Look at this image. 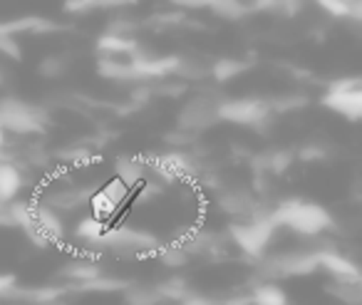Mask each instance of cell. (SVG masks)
<instances>
[{"mask_svg": "<svg viewBox=\"0 0 362 305\" xmlns=\"http://www.w3.org/2000/svg\"><path fill=\"white\" fill-rule=\"evenodd\" d=\"M268 221L273 226H288L291 231L300 236H308V238H317L320 234H325L327 229L335 226L332 221V214L317 201H308V199H286L278 206H273L268 211Z\"/></svg>", "mask_w": 362, "mask_h": 305, "instance_id": "1", "label": "cell"}, {"mask_svg": "<svg viewBox=\"0 0 362 305\" xmlns=\"http://www.w3.org/2000/svg\"><path fill=\"white\" fill-rule=\"evenodd\" d=\"M317 270V253L315 248H291L281 251V253L263 255L258 260V273L263 280H276L281 278H300V275H310Z\"/></svg>", "mask_w": 362, "mask_h": 305, "instance_id": "2", "label": "cell"}, {"mask_svg": "<svg viewBox=\"0 0 362 305\" xmlns=\"http://www.w3.org/2000/svg\"><path fill=\"white\" fill-rule=\"evenodd\" d=\"M273 234H276V226L268 221V211L266 214H256L253 219L246 221H233L226 229V236L233 241V246H238L253 260H261L266 255Z\"/></svg>", "mask_w": 362, "mask_h": 305, "instance_id": "3", "label": "cell"}, {"mask_svg": "<svg viewBox=\"0 0 362 305\" xmlns=\"http://www.w3.org/2000/svg\"><path fill=\"white\" fill-rule=\"evenodd\" d=\"M97 246L115 251L117 255H127V258H151L161 241L149 231L132 229V226H110L105 236L97 241Z\"/></svg>", "mask_w": 362, "mask_h": 305, "instance_id": "4", "label": "cell"}, {"mask_svg": "<svg viewBox=\"0 0 362 305\" xmlns=\"http://www.w3.org/2000/svg\"><path fill=\"white\" fill-rule=\"evenodd\" d=\"M0 130L13 134H40L45 132V110L18 97L0 100Z\"/></svg>", "mask_w": 362, "mask_h": 305, "instance_id": "5", "label": "cell"}, {"mask_svg": "<svg viewBox=\"0 0 362 305\" xmlns=\"http://www.w3.org/2000/svg\"><path fill=\"white\" fill-rule=\"evenodd\" d=\"M322 107L335 115L345 117L347 122L362 120V80L360 77H342L327 85L325 95L320 97Z\"/></svg>", "mask_w": 362, "mask_h": 305, "instance_id": "6", "label": "cell"}, {"mask_svg": "<svg viewBox=\"0 0 362 305\" xmlns=\"http://www.w3.org/2000/svg\"><path fill=\"white\" fill-rule=\"evenodd\" d=\"M271 115L273 110L268 100H258V97H236V100L218 102V120L238 127L263 130V125L271 122Z\"/></svg>", "mask_w": 362, "mask_h": 305, "instance_id": "7", "label": "cell"}, {"mask_svg": "<svg viewBox=\"0 0 362 305\" xmlns=\"http://www.w3.org/2000/svg\"><path fill=\"white\" fill-rule=\"evenodd\" d=\"M218 102L209 95H197L184 102V107L176 115V130L187 134H199L218 125Z\"/></svg>", "mask_w": 362, "mask_h": 305, "instance_id": "8", "label": "cell"}, {"mask_svg": "<svg viewBox=\"0 0 362 305\" xmlns=\"http://www.w3.org/2000/svg\"><path fill=\"white\" fill-rule=\"evenodd\" d=\"M146 171H154L159 179L164 181H187L197 174V161L192 154L181 149L174 151H164V154H149L144 156Z\"/></svg>", "mask_w": 362, "mask_h": 305, "instance_id": "9", "label": "cell"}, {"mask_svg": "<svg viewBox=\"0 0 362 305\" xmlns=\"http://www.w3.org/2000/svg\"><path fill=\"white\" fill-rule=\"evenodd\" d=\"M313 248L317 253V268L327 270L335 280H362L360 268L347 255H342L332 243L325 246L320 243V246H313Z\"/></svg>", "mask_w": 362, "mask_h": 305, "instance_id": "10", "label": "cell"}, {"mask_svg": "<svg viewBox=\"0 0 362 305\" xmlns=\"http://www.w3.org/2000/svg\"><path fill=\"white\" fill-rule=\"evenodd\" d=\"M218 209L233 219H253L258 214V199L246 186H233L218 196Z\"/></svg>", "mask_w": 362, "mask_h": 305, "instance_id": "11", "label": "cell"}, {"mask_svg": "<svg viewBox=\"0 0 362 305\" xmlns=\"http://www.w3.org/2000/svg\"><path fill=\"white\" fill-rule=\"evenodd\" d=\"M92 196V189H77V186H62V189L52 191V194L42 196L40 204L47 206L50 211H55L57 216L62 211H75L80 206H85Z\"/></svg>", "mask_w": 362, "mask_h": 305, "instance_id": "12", "label": "cell"}, {"mask_svg": "<svg viewBox=\"0 0 362 305\" xmlns=\"http://www.w3.org/2000/svg\"><path fill=\"white\" fill-rule=\"evenodd\" d=\"M146 164L141 156H134V154H119L115 159V179L122 181L124 186L129 189H136L141 186V181L146 179Z\"/></svg>", "mask_w": 362, "mask_h": 305, "instance_id": "13", "label": "cell"}, {"mask_svg": "<svg viewBox=\"0 0 362 305\" xmlns=\"http://www.w3.org/2000/svg\"><path fill=\"white\" fill-rule=\"evenodd\" d=\"M23 189V171L13 161L0 159V206H8L18 199Z\"/></svg>", "mask_w": 362, "mask_h": 305, "instance_id": "14", "label": "cell"}, {"mask_svg": "<svg viewBox=\"0 0 362 305\" xmlns=\"http://www.w3.org/2000/svg\"><path fill=\"white\" fill-rule=\"evenodd\" d=\"M60 275L65 280H70L72 285H80V283H90V280L100 278L102 275V268L97 265V260H90V258H75L70 263H65L60 268Z\"/></svg>", "mask_w": 362, "mask_h": 305, "instance_id": "15", "label": "cell"}, {"mask_svg": "<svg viewBox=\"0 0 362 305\" xmlns=\"http://www.w3.org/2000/svg\"><path fill=\"white\" fill-rule=\"evenodd\" d=\"M248 298H251V305H291L286 290L278 283H271V280H261V283L253 285Z\"/></svg>", "mask_w": 362, "mask_h": 305, "instance_id": "16", "label": "cell"}, {"mask_svg": "<svg viewBox=\"0 0 362 305\" xmlns=\"http://www.w3.org/2000/svg\"><path fill=\"white\" fill-rule=\"evenodd\" d=\"M97 47H100L107 57L110 55H129V60L139 52V45H136L132 38H127L124 33H117V30H110L107 35H102L100 40H97Z\"/></svg>", "mask_w": 362, "mask_h": 305, "instance_id": "17", "label": "cell"}, {"mask_svg": "<svg viewBox=\"0 0 362 305\" xmlns=\"http://www.w3.org/2000/svg\"><path fill=\"white\" fill-rule=\"evenodd\" d=\"M124 303L127 305H164V295H161L159 285H144V283H129L124 290Z\"/></svg>", "mask_w": 362, "mask_h": 305, "instance_id": "18", "label": "cell"}, {"mask_svg": "<svg viewBox=\"0 0 362 305\" xmlns=\"http://www.w3.org/2000/svg\"><path fill=\"white\" fill-rule=\"evenodd\" d=\"M325 290L342 305H362V280H332Z\"/></svg>", "mask_w": 362, "mask_h": 305, "instance_id": "19", "label": "cell"}, {"mask_svg": "<svg viewBox=\"0 0 362 305\" xmlns=\"http://www.w3.org/2000/svg\"><path fill=\"white\" fill-rule=\"evenodd\" d=\"M97 75L107 77V80H117V82H136L129 60L119 62V60H115V57H105V60L97 62Z\"/></svg>", "mask_w": 362, "mask_h": 305, "instance_id": "20", "label": "cell"}, {"mask_svg": "<svg viewBox=\"0 0 362 305\" xmlns=\"http://www.w3.org/2000/svg\"><path fill=\"white\" fill-rule=\"evenodd\" d=\"M317 6L332 18H352V21H362V3H357V0H320Z\"/></svg>", "mask_w": 362, "mask_h": 305, "instance_id": "21", "label": "cell"}, {"mask_svg": "<svg viewBox=\"0 0 362 305\" xmlns=\"http://www.w3.org/2000/svg\"><path fill=\"white\" fill-rule=\"evenodd\" d=\"M107 229H110V224L95 219V216H85V219L75 226V236H77V238H82V241H87V243L97 246V241L105 236Z\"/></svg>", "mask_w": 362, "mask_h": 305, "instance_id": "22", "label": "cell"}, {"mask_svg": "<svg viewBox=\"0 0 362 305\" xmlns=\"http://www.w3.org/2000/svg\"><path fill=\"white\" fill-rule=\"evenodd\" d=\"M151 258H159L161 263L169 265V268H181V265H187L189 253L174 241V243H161L159 248L154 251V255H151Z\"/></svg>", "mask_w": 362, "mask_h": 305, "instance_id": "23", "label": "cell"}, {"mask_svg": "<svg viewBox=\"0 0 362 305\" xmlns=\"http://www.w3.org/2000/svg\"><path fill=\"white\" fill-rule=\"evenodd\" d=\"M174 75L184 77V80H204V77L211 75V65H206V62H199V60H192V57H179Z\"/></svg>", "mask_w": 362, "mask_h": 305, "instance_id": "24", "label": "cell"}, {"mask_svg": "<svg viewBox=\"0 0 362 305\" xmlns=\"http://www.w3.org/2000/svg\"><path fill=\"white\" fill-rule=\"evenodd\" d=\"M296 161V151L293 149H276L263 154V171H273V174H283L288 166Z\"/></svg>", "mask_w": 362, "mask_h": 305, "instance_id": "25", "label": "cell"}, {"mask_svg": "<svg viewBox=\"0 0 362 305\" xmlns=\"http://www.w3.org/2000/svg\"><path fill=\"white\" fill-rule=\"evenodd\" d=\"M241 72H246V62L231 60V57H226V60H218V62H214V65H211V75L216 77L218 82L233 80V77H238Z\"/></svg>", "mask_w": 362, "mask_h": 305, "instance_id": "26", "label": "cell"}, {"mask_svg": "<svg viewBox=\"0 0 362 305\" xmlns=\"http://www.w3.org/2000/svg\"><path fill=\"white\" fill-rule=\"evenodd\" d=\"M156 285H159L166 303H181V300L192 293V290H189V283L184 278H169L166 283H156Z\"/></svg>", "mask_w": 362, "mask_h": 305, "instance_id": "27", "label": "cell"}, {"mask_svg": "<svg viewBox=\"0 0 362 305\" xmlns=\"http://www.w3.org/2000/svg\"><path fill=\"white\" fill-rule=\"evenodd\" d=\"M206 6L216 16L226 18V21H238V18H243L248 13V8L243 3H238V0H214V3H206Z\"/></svg>", "mask_w": 362, "mask_h": 305, "instance_id": "28", "label": "cell"}, {"mask_svg": "<svg viewBox=\"0 0 362 305\" xmlns=\"http://www.w3.org/2000/svg\"><path fill=\"white\" fill-rule=\"evenodd\" d=\"M100 191L107 196V199L112 201V204L119 206V209L127 204V201H129V196H132V189H129V186H124V184H122V181H117V179L107 181V184L102 186Z\"/></svg>", "mask_w": 362, "mask_h": 305, "instance_id": "29", "label": "cell"}, {"mask_svg": "<svg viewBox=\"0 0 362 305\" xmlns=\"http://www.w3.org/2000/svg\"><path fill=\"white\" fill-rule=\"evenodd\" d=\"M65 72H67V62L57 55L45 57V60L40 62V75H45V77H60V75H65Z\"/></svg>", "mask_w": 362, "mask_h": 305, "instance_id": "30", "label": "cell"}, {"mask_svg": "<svg viewBox=\"0 0 362 305\" xmlns=\"http://www.w3.org/2000/svg\"><path fill=\"white\" fill-rule=\"evenodd\" d=\"M0 52H6L13 60H21V45L16 42V38L8 35V33L0 30Z\"/></svg>", "mask_w": 362, "mask_h": 305, "instance_id": "31", "label": "cell"}, {"mask_svg": "<svg viewBox=\"0 0 362 305\" xmlns=\"http://www.w3.org/2000/svg\"><path fill=\"white\" fill-rule=\"evenodd\" d=\"M18 288V278L13 273H0V298H8Z\"/></svg>", "mask_w": 362, "mask_h": 305, "instance_id": "32", "label": "cell"}, {"mask_svg": "<svg viewBox=\"0 0 362 305\" xmlns=\"http://www.w3.org/2000/svg\"><path fill=\"white\" fill-rule=\"evenodd\" d=\"M100 3H90V0H67L65 3V11L67 13H90L92 8H97Z\"/></svg>", "mask_w": 362, "mask_h": 305, "instance_id": "33", "label": "cell"}, {"mask_svg": "<svg viewBox=\"0 0 362 305\" xmlns=\"http://www.w3.org/2000/svg\"><path fill=\"white\" fill-rule=\"evenodd\" d=\"M179 305H216V300L209 298V295H202V293H189Z\"/></svg>", "mask_w": 362, "mask_h": 305, "instance_id": "34", "label": "cell"}, {"mask_svg": "<svg viewBox=\"0 0 362 305\" xmlns=\"http://www.w3.org/2000/svg\"><path fill=\"white\" fill-rule=\"evenodd\" d=\"M216 305H251V298L246 295H233V298H226V300H216Z\"/></svg>", "mask_w": 362, "mask_h": 305, "instance_id": "35", "label": "cell"}, {"mask_svg": "<svg viewBox=\"0 0 362 305\" xmlns=\"http://www.w3.org/2000/svg\"><path fill=\"white\" fill-rule=\"evenodd\" d=\"M322 159V156H325V149H322V146H310V149H303L300 151V159Z\"/></svg>", "mask_w": 362, "mask_h": 305, "instance_id": "36", "label": "cell"}, {"mask_svg": "<svg viewBox=\"0 0 362 305\" xmlns=\"http://www.w3.org/2000/svg\"><path fill=\"white\" fill-rule=\"evenodd\" d=\"M3 146H6V132L0 130V156H3Z\"/></svg>", "mask_w": 362, "mask_h": 305, "instance_id": "37", "label": "cell"}]
</instances>
